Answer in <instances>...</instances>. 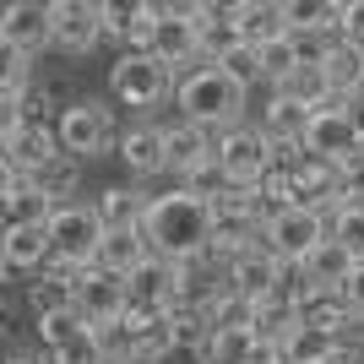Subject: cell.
Returning <instances> with one entry per match:
<instances>
[{"label": "cell", "instance_id": "1", "mask_svg": "<svg viewBox=\"0 0 364 364\" xmlns=\"http://www.w3.org/2000/svg\"><path fill=\"white\" fill-rule=\"evenodd\" d=\"M141 240L158 261H191L207 250V201L185 196V191H168V196H152L147 213H141Z\"/></svg>", "mask_w": 364, "mask_h": 364}, {"label": "cell", "instance_id": "2", "mask_svg": "<svg viewBox=\"0 0 364 364\" xmlns=\"http://www.w3.org/2000/svg\"><path fill=\"white\" fill-rule=\"evenodd\" d=\"M180 109L185 125H201V131H218V125H240L245 109V87H234L218 65H196L191 76H180Z\"/></svg>", "mask_w": 364, "mask_h": 364}, {"label": "cell", "instance_id": "3", "mask_svg": "<svg viewBox=\"0 0 364 364\" xmlns=\"http://www.w3.org/2000/svg\"><path fill=\"white\" fill-rule=\"evenodd\" d=\"M141 49H147L168 76L174 71L191 76L196 65H207L196 55V6H152V33H147Z\"/></svg>", "mask_w": 364, "mask_h": 364}, {"label": "cell", "instance_id": "4", "mask_svg": "<svg viewBox=\"0 0 364 364\" xmlns=\"http://www.w3.org/2000/svg\"><path fill=\"white\" fill-rule=\"evenodd\" d=\"M120 131H114V114H109L98 98H76V104L60 109V120H55V147L65 158H98V152H114Z\"/></svg>", "mask_w": 364, "mask_h": 364}, {"label": "cell", "instance_id": "5", "mask_svg": "<svg viewBox=\"0 0 364 364\" xmlns=\"http://www.w3.org/2000/svg\"><path fill=\"white\" fill-rule=\"evenodd\" d=\"M213 164L228 191H256V180L272 168V147L256 125H228L213 136Z\"/></svg>", "mask_w": 364, "mask_h": 364}, {"label": "cell", "instance_id": "6", "mask_svg": "<svg viewBox=\"0 0 364 364\" xmlns=\"http://www.w3.org/2000/svg\"><path fill=\"white\" fill-rule=\"evenodd\" d=\"M44 234H49V261H60V267H92V250L104 240V223H98L92 207L65 201V207L49 213Z\"/></svg>", "mask_w": 364, "mask_h": 364}, {"label": "cell", "instance_id": "7", "mask_svg": "<svg viewBox=\"0 0 364 364\" xmlns=\"http://www.w3.org/2000/svg\"><path fill=\"white\" fill-rule=\"evenodd\" d=\"M109 87H114V98L131 109H152V104H164L168 87H174V76L164 71V65L152 60L147 49H125L120 60L109 65Z\"/></svg>", "mask_w": 364, "mask_h": 364}, {"label": "cell", "instance_id": "8", "mask_svg": "<svg viewBox=\"0 0 364 364\" xmlns=\"http://www.w3.org/2000/svg\"><path fill=\"white\" fill-rule=\"evenodd\" d=\"M321 240H326V223H321V213H310V207H283V213H272L267 228H261V245H267L283 267H304V256H310Z\"/></svg>", "mask_w": 364, "mask_h": 364}, {"label": "cell", "instance_id": "9", "mask_svg": "<svg viewBox=\"0 0 364 364\" xmlns=\"http://www.w3.org/2000/svg\"><path fill=\"white\" fill-rule=\"evenodd\" d=\"M304 152H316V158H326V164H348V158H359V136H353V125H348V109L343 104H326L310 114V125H304Z\"/></svg>", "mask_w": 364, "mask_h": 364}, {"label": "cell", "instance_id": "10", "mask_svg": "<svg viewBox=\"0 0 364 364\" xmlns=\"http://www.w3.org/2000/svg\"><path fill=\"white\" fill-rule=\"evenodd\" d=\"M71 310L87 321V326H109V321H120V310H125L120 277L98 272V267H82L76 283H71Z\"/></svg>", "mask_w": 364, "mask_h": 364}, {"label": "cell", "instance_id": "11", "mask_svg": "<svg viewBox=\"0 0 364 364\" xmlns=\"http://www.w3.org/2000/svg\"><path fill=\"white\" fill-rule=\"evenodd\" d=\"M283 261L267 250V245H250V250H240V256H228V294H240V299H267V294H277V283H283Z\"/></svg>", "mask_w": 364, "mask_h": 364}, {"label": "cell", "instance_id": "12", "mask_svg": "<svg viewBox=\"0 0 364 364\" xmlns=\"http://www.w3.org/2000/svg\"><path fill=\"white\" fill-rule=\"evenodd\" d=\"M98 38H104V28H98V6H87V0H55V6H49V44H55V49H65V55H87Z\"/></svg>", "mask_w": 364, "mask_h": 364}, {"label": "cell", "instance_id": "13", "mask_svg": "<svg viewBox=\"0 0 364 364\" xmlns=\"http://www.w3.org/2000/svg\"><path fill=\"white\" fill-rule=\"evenodd\" d=\"M55 125H44V120H22L11 131V136L0 141V164L11 168L16 180H28V174H38V168L55 158Z\"/></svg>", "mask_w": 364, "mask_h": 364}, {"label": "cell", "instance_id": "14", "mask_svg": "<svg viewBox=\"0 0 364 364\" xmlns=\"http://www.w3.org/2000/svg\"><path fill=\"white\" fill-rule=\"evenodd\" d=\"M0 44H11L16 55H38L49 44V6L44 0H11L0 6Z\"/></svg>", "mask_w": 364, "mask_h": 364}, {"label": "cell", "instance_id": "15", "mask_svg": "<svg viewBox=\"0 0 364 364\" xmlns=\"http://www.w3.org/2000/svg\"><path fill=\"white\" fill-rule=\"evenodd\" d=\"M120 289H125V310H168L174 304V261L147 256L136 272L120 277Z\"/></svg>", "mask_w": 364, "mask_h": 364}, {"label": "cell", "instance_id": "16", "mask_svg": "<svg viewBox=\"0 0 364 364\" xmlns=\"http://www.w3.org/2000/svg\"><path fill=\"white\" fill-rule=\"evenodd\" d=\"M234 28H240L245 49H267L277 38H289V16H283L277 0H240L234 6Z\"/></svg>", "mask_w": 364, "mask_h": 364}, {"label": "cell", "instance_id": "17", "mask_svg": "<svg viewBox=\"0 0 364 364\" xmlns=\"http://www.w3.org/2000/svg\"><path fill=\"white\" fill-rule=\"evenodd\" d=\"M321 76H326V92H332L337 104H348L364 92V49L348 44V38H337L326 49V60H321Z\"/></svg>", "mask_w": 364, "mask_h": 364}, {"label": "cell", "instance_id": "18", "mask_svg": "<svg viewBox=\"0 0 364 364\" xmlns=\"http://www.w3.org/2000/svg\"><path fill=\"white\" fill-rule=\"evenodd\" d=\"M147 240H141V228H109L104 240H98V250H92V267L109 277H125V272H136L141 261H147Z\"/></svg>", "mask_w": 364, "mask_h": 364}, {"label": "cell", "instance_id": "19", "mask_svg": "<svg viewBox=\"0 0 364 364\" xmlns=\"http://www.w3.org/2000/svg\"><path fill=\"white\" fill-rule=\"evenodd\" d=\"M98 28L104 38H120L125 49H141L152 33V6L147 0H114V6H98Z\"/></svg>", "mask_w": 364, "mask_h": 364}, {"label": "cell", "instance_id": "20", "mask_svg": "<svg viewBox=\"0 0 364 364\" xmlns=\"http://www.w3.org/2000/svg\"><path fill=\"white\" fill-rule=\"evenodd\" d=\"M0 261H6V272H44V261H49V234H44V223L0 228Z\"/></svg>", "mask_w": 364, "mask_h": 364}, {"label": "cell", "instance_id": "21", "mask_svg": "<svg viewBox=\"0 0 364 364\" xmlns=\"http://www.w3.org/2000/svg\"><path fill=\"white\" fill-rule=\"evenodd\" d=\"M114 152H120V164L131 168L136 180L164 174V125H131V131L114 141Z\"/></svg>", "mask_w": 364, "mask_h": 364}, {"label": "cell", "instance_id": "22", "mask_svg": "<svg viewBox=\"0 0 364 364\" xmlns=\"http://www.w3.org/2000/svg\"><path fill=\"white\" fill-rule=\"evenodd\" d=\"M294 326H299V316H294V299L283 289L256 299V310H250V337H256L261 348H283Z\"/></svg>", "mask_w": 364, "mask_h": 364}, {"label": "cell", "instance_id": "23", "mask_svg": "<svg viewBox=\"0 0 364 364\" xmlns=\"http://www.w3.org/2000/svg\"><path fill=\"white\" fill-rule=\"evenodd\" d=\"M234 44H240L234 6H196V55H201V60L213 65L218 55H228Z\"/></svg>", "mask_w": 364, "mask_h": 364}, {"label": "cell", "instance_id": "24", "mask_svg": "<svg viewBox=\"0 0 364 364\" xmlns=\"http://www.w3.org/2000/svg\"><path fill=\"white\" fill-rule=\"evenodd\" d=\"M207 158H213V131H201V125H168L164 131V168L191 174Z\"/></svg>", "mask_w": 364, "mask_h": 364}, {"label": "cell", "instance_id": "25", "mask_svg": "<svg viewBox=\"0 0 364 364\" xmlns=\"http://www.w3.org/2000/svg\"><path fill=\"white\" fill-rule=\"evenodd\" d=\"M294 316H299V326H310V332H332L348 321V304H343V294L337 289H304L299 299H294Z\"/></svg>", "mask_w": 364, "mask_h": 364}, {"label": "cell", "instance_id": "26", "mask_svg": "<svg viewBox=\"0 0 364 364\" xmlns=\"http://www.w3.org/2000/svg\"><path fill=\"white\" fill-rule=\"evenodd\" d=\"M304 125H310V114H304L299 104H289V98H277V92H272V104H267V114H261V136H267V147H272V152L299 147Z\"/></svg>", "mask_w": 364, "mask_h": 364}, {"label": "cell", "instance_id": "27", "mask_svg": "<svg viewBox=\"0 0 364 364\" xmlns=\"http://www.w3.org/2000/svg\"><path fill=\"white\" fill-rule=\"evenodd\" d=\"M147 201H152V196H141V191H131V185H109L104 196L92 201V213H98L104 234H109V228H141Z\"/></svg>", "mask_w": 364, "mask_h": 364}, {"label": "cell", "instance_id": "28", "mask_svg": "<svg viewBox=\"0 0 364 364\" xmlns=\"http://www.w3.org/2000/svg\"><path fill=\"white\" fill-rule=\"evenodd\" d=\"M28 185L49 201V207H65V196H76V185H82V164L65 158V152H55L38 174H28Z\"/></svg>", "mask_w": 364, "mask_h": 364}, {"label": "cell", "instance_id": "29", "mask_svg": "<svg viewBox=\"0 0 364 364\" xmlns=\"http://www.w3.org/2000/svg\"><path fill=\"white\" fill-rule=\"evenodd\" d=\"M277 98H289V104H299L304 114H316V109L337 104L332 92H326V76H321V65H294L283 82H277Z\"/></svg>", "mask_w": 364, "mask_h": 364}, {"label": "cell", "instance_id": "30", "mask_svg": "<svg viewBox=\"0 0 364 364\" xmlns=\"http://www.w3.org/2000/svg\"><path fill=\"white\" fill-rule=\"evenodd\" d=\"M289 33H343V0H289Z\"/></svg>", "mask_w": 364, "mask_h": 364}, {"label": "cell", "instance_id": "31", "mask_svg": "<svg viewBox=\"0 0 364 364\" xmlns=\"http://www.w3.org/2000/svg\"><path fill=\"white\" fill-rule=\"evenodd\" d=\"M49 213H55V207H49V201L38 196V191H33L28 180H16L11 191L0 196V228H28V223H49Z\"/></svg>", "mask_w": 364, "mask_h": 364}, {"label": "cell", "instance_id": "32", "mask_svg": "<svg viewBox=\"0 0 364 364\" xmlns=\"http://www.w3.org/2000/svg\"><path fill=\"white\" fill-rule=\"evenodd\" d=\"M348 250H343V245H332V240H321L316 250H310V256H304V267H299V277L304 283H310V289H337V283H343V277H348Z\"/></svg>", "mask_w": 364, "mask_h": 364}, {"label": "cell", "instance_id": "33", "mask_svg": "<svg viewBox=\"0 0 364 364\" xmlns=\"http://www.w3.org/2000/svg\"><path fill=\"white\" fill-rule=\"evenodd\" d=\"M283 359L289 364H332L337 359V337L332 332H310V326H294L289 343H283Z\"/></svg>", "mask_w": 364, "mask_h": 364}, {"label": "cell", "instance_id": "34", "mask_svg": "<svg viewBox=\"0 0 364 364\" xmlns=\"http://www.w3.org/2000/svg\"><path fill=\"white\" fill-rule=\"evenodd\" d=\"M28 304H33V316H55V310H71V283H65V277L38 272V283L28 289Z\"/></svg>", "mask_w": 364, "mask_h": 364}, {"label": "cell", "instance_id": "35", "mask_svg": "<svg viewBox=\"0 0 364 364\" xmlns=\"http://www.w3.org/2000/svg\"><path fill=\"white\" fill-rule=\"evenodd\" d=\"M213 65L228 76V82H234V87H245V92H250V87L261 82V60H256V49H245V44H234L228 55H218Z\"/></svg>", "mask_w": 364, "mask_h": 364}, {"label": "cell", "instance_id": "36", "mask_svg": "<svg viewBox=\"0 0 364 364\" xmlns=\"http://www.w3.org/2000/svg\"><path fill=\"white\" fill-rule=\"evenodd\" d=\"M82 332H92V326L76 316V310H55V316H38V337H44V348H49V353L65 348V343H71V337H82Z\"/></svg>", "mask_w": 364, "mask_h": 364}, {"label": "cell", "instance_id": "37", "mask_svg": "<svg viewBox=\"0 0 364 364\" xmlns=\"http://www.w3.org/2000/svg\"><path fill=\"white\" fill-rule=\"evenodd\" d=\"M28 92V55L0 44V98H22Z\"/></svg>", "mask_w": 364, "mask_h": 364}, {"label": "cell", "instance_id": "38", "mask_svg": "<svg viewBox=\"0 0 364 364\" xmlns=\"http://www.w3.org/2000/svg\"><path fill=\"white\" fill-rule=\"evenodd\" d=\"M49 364H104V353H98L92 332H82V337H71L65 348H55V353H49Z\"/></svg>", "mask_w": 364, "mask_h": 364}, {"label": "cell", "instance_id": "39", "mask_svg": "<svg viewBox=\"0 0 364 364\" xmlns=\"http://www.w3.org/2000/svg\"><path fill=\"white\" fill-rule=\"evenodd\" d=\"M337 294H343L348 310H359V316H364V261H353V267H348V277L337 283Z\"/></svg>", "mask_w": 364, "mask_h": 364}, {"label": "cell", "instance_id": "40", "mask_svg": "<svg viewBox=\"0 0 364 364\" xmlns=\"http://www.w3.org/2000/svg\"><path fill=\"white\" fill-rule=\"evenodd\" d=\"M343 38L364 49V0H348V6H343Z\"/></svg>", "mask_w": 364, "mask_h": 364}, {"label": "cell", "instance_id": "41", "mask_svg": "<svg viewBox=\"0 0 364 364\" xmlns=\"http://www.w3.org/2000/svg\"><path fill=\"white\" fill-rule=\"evenodd\" d=\"M348 125H353V136H359V147H364V98H348Z\"/></svg>", "mask_w": 364, "mask_h": 364}, {"label": "cell", "instance_id": "42", "mask_svg": "<svg viewBox=\"0 0 364 364\" xmlns=\"http://www.w3.org/2000/svg\"><path fill=\"white\" fill-rule=\"evenodd\" d=\"M332 364H364V353H353V348H337V359Z\"/></svg>", "mask_w": 364, "mask_h": 364}, {"label": "cell", "instance_id": "43", "mask_svg": "<svg viewBox=\"0 0 364 364\" xmlns=\"http://www.w3.org/2000/svg\"><path fill=\"white\" fill-rule=\"evenodd\" d=\"M11 185H16V174H11V168H6V164H0V196H6Z\"/></svg>", "mask_w": 364, "mask_h": 364}, {"label": "cell", "instance_id": "44", "mask_svg": "<svg viewBox=\"0 0 364 364\" xmlns=\"http://www.w3.org/2000/svg\"><path fill=\"white\" fill-rule=\"evenodd\" d=\"M6 364H49V359H33V353H16V359H6Z\"/></svg>", "mask_w": 364, "mask_h": 364}, {"label": "cell", "instance_id": "45", "mask_svg": "<svg viewBox=\"0 0 364 364\" xmlns=\"http://www.w3.org/2000/svg\"><path fill=\"white\" fill-rule=\"evenodd\" d=\"M0 283H6V261H0Z\"/></svg>", "mask_w": 364, "mask_h": 364}, {"label": "cell", "instance_id": "46", "mask_svg": "<svg viewBox=\"0 0 364 364\" xmlns=\"http://www.w3.org/2000/svg\"><path fill=\"white\" fill-rule=\"evenodd\" d=\"M272 364H289V359H283V353H277V359H272Z\"/></svg>", "mask_w": 364, "mask_h": 364}]
</instances>
